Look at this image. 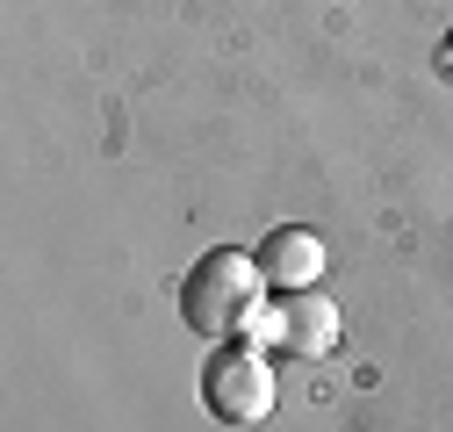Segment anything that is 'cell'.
I'll return each mask as SVG.
<instances>
[{"mask_svg": "<svg viewBox=\"0 0 453 432\" xmlns=\"http://www.w3.org/2000/svg\"><path fill=\"white\" fill-rule=\"evenodd\" d=\"M338 346V310L317 296V289H296L288 303H280V353H296V360H317Z\"/></svg>", "mask_w": 453, "mask_h": 432, "instance_id": "cell-4", "label": "cell"}, {"mask_svg": "<svg viewBox=\"0 0 453 432\" xmlns=\"http://www.w3.org/2000/svg\"><path fill=\"white\" fill-rule=\"evenodd\" d=\"M446 66H453V29H446Z\"/></svg>", "mask_w": 453, "mask_h": 432, "instance_id": "cell-5", "label": "cell"}, {"mask_svg": "<svg viewBox=\"0 0 453 432\" xmlns=\"http://www.w3.org/2000/svg\"><path fill=\"white\" fill-rule=\"evenodd\" d=\"M252 259H259L266 289L296 296V289H317V274H324V238L303 231V224H280V231H266V245H259Z\"/></svg>", "mask_w": 453, "mask_h": 432, "instance_id": "cell-3", "label": "cell"}, {"mask_svg": "<svg viewBox=\"0 0 453 432\" xmlns=\"http://www.w3.org/2000/svg\"><path fill=\"white\" fill-rule=\"evenodd\" d=\"M202 404L223 418V425H259L273 411V367L252 353V346H216L209 374H202Z\"/></svg>", "mask_w": 453, "mask_h": 432, "instance_id": "cell-2", "label": "cell"}, {"mask_svg": "<svg viewBox=\"0 0 453 432\" xmlns=\"http://www.w3.org/2000/svg\"><path fill=\"white\" fill-rule=\"evenodd\" d=\"M266 310V274H259V259L252 252H209L195 274L180 282V317H188V332L202 339H245V324Z\"/></svg>", "mask_w": 453, "mask_h": 432, "instance_id": "cell-1", "label": "cell"}]
</instances>
